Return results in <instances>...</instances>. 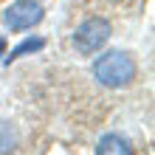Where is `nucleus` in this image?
Listing matches in <instances>:
<instances>
[{
  "mask_svg": "<svg viewBox=\"0 0 155 155\" xmlns=\"http://www.w3.org/2000/svg\"><path fill=\"white\" fill-rule=\"evenodd\" d=\"M135 59L127 51H104L102 57L93 62V76L99 85L118 90V87H130L135 79Z\"/></svg>",
  "mask_w": 155,
  "mask_h": 155,
  "instance_id": "f257e3e1",
  "label": "nucleus"
},
{
  "mask_svg": "<svg viewBox=\"0 0 155 155\" xmlns=\"http://www.w3.org/2000/svg\"><path fill=\"white\" fill-rule=\"evenodd\" d=\"M110 34H113V28L104 17H87L74 34V45H76V51L82 57H90V54H96L99 48L107 45Z\"/></svg>",
  "mask_w": 155,
  "mask_h": 155,
  "instance_id": "f03ea898",
  "label": "nucleus"
},
{
  "mask_svg": "<svg viewBox=\"0 0 155 155\" xmlns=\"http://www.w3.org/2000/svg\"><path fill=\"white\" fill-rule=\"evenodd\" d=\"M42 17H45V8L37 0H14V3L6 8L3 20H6V25L12 31H25V28H31V25H37Z\"/></svg>",
  "mask_w": 155,
  "mask_h": 155,
  "instance_id": "7ed1b4c3",
  "label": "nucleus"
},
{
  "mask_svg": "<svg viewBox=\"0 0 155 155\" xmlns=\"http://www.w3.org/2000/svg\"><path fill=\"white\" fill-rule=\"evenodd\" d=\"M96 155H135V152H133L127 138H121V135H116V133H107V135L99 138Z\"/></svg>",
  "mask_w": 155,
  "mask_h": 155,
  "instance_id": "20e7f679",
  "label": "nucleus"
},
{
  "mask_svg": "<svg viewBox=\"0 0 155 155\" xmlns=\"http://www.w3.org/2000/svg\"><path fill=\"white\" fill-rule=\"evenodd\" d=\"M17 141H20V135H17L14 124L0 118V155H12L17 150Z\"/></svg>",
  "mask_w": 155,
  "mask_h": 155,
  "instance_id": "39448f33",
  "label": "nucleus"
},
{
  "mask_svg": "<svg viewBox=\"0 0 155 155\" xmlns=\"http://www.w3.org/2000/svg\"><path fill=\"white\" fill-rule=\"evenodd\" d=\"M42 48H45V40H42V37H31V40H23V42L17 45V48H14L12 54H8V57H6L3 62H6V65H12L14 59H20V57H28V54H37V51H42Z\"/></svg>",
  "mask_w": 155,
  "mask_h": 155,
  "instance_id": "423d86ee",
  "label": "nucleus"
},
{
  "mask_svg": "<svg viewBox=\"0 0 155 155\" xmlns=\"http://www.w3.org/2000/svg\"><path fill=\"white\" fill-rule=\"evenodd\" d=\"M0 57H3V37H0Z\"/></svg>",
  "mask_w": 155,
  "mask_h": 155,
  "instance_id": "0eeeda50",
  "label": "nucleus"
}]
</instances>
